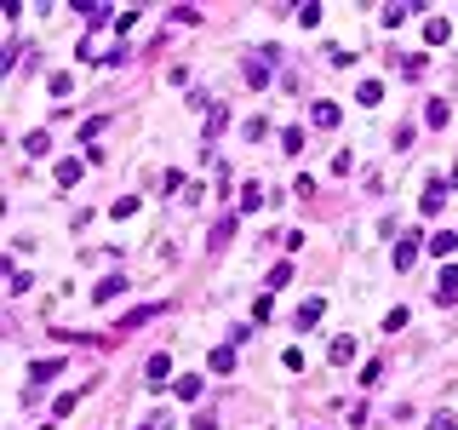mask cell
Instances as JSON below:
<instances>
[{
    "label": "cell",
    "mask_w": 458,
    "mask_h": 430,
    "mask_svg": "<svg viewBox=\"0 0 458 430\" xmlns=\"http://www.w3.org/2000/svg\"><path fill=\"white\" fill-rule=\"evenodd\" d=\"M178 396H184V402H195V396H201V379L184 373V379H178Z\"/></svg>",
    "instance_id": "44dd1931"
},
{
    "label": "cell",
    "mask_w": 458,
    "mask_h": 430,
    "mask_svg": "<svg viewBox=\"0 0 458 430\" xmlns=\"http://www.w3.org/2000/svg\"><path fill=\"white\" fill-rule=\"evenodd\" d=\"M315 126H338V104L321 98V104H315Z\"/></svg>",
    "instance_id": "d6986e66"
},
{
    "label": "cell",
    "mask_w": 458,
    "mask_h": 430,
    "mask_svg": "<svg viewBox=\"0 0 458 430\" xmlns=\"http://www.w3.org/2000/svg\"><path fill=\"white\" fill-rule=\"evenodd\" d=\"M424 121H430V126H447V121H453V109H447V98H430V109H424Z\"/></svg>",
    "instance_id": "7c38bea8"
},
{
    "label": "cell",
    "mask_w": 458,
    "mask_h": 430,
    "mask_svg": "<svg viewBox=\"0 0 458 430\" xmlns=\"http://www.w3.org/2000/svg\"><path fill=\"white\" fill-rule=\"evenodd\" d=\"M281 368L287 373H304V350H281Z\"/></svg>",
    "instance_id": "7402d4cb"
},
{
    "label": "cell",
    "mask_w": 458,
    "mask_h": 430,
    "mask_svg": "<svg viewBox=\"0 0 458 430\" xmlns=\"http://www.w3.org/2000/svg\"><path fill=\"white\" fill-rule=\"evenodd\" d=\"M29 281H35V276H29V270H6V287H12V293H23Z\"/></svg>",
    "instance_id": "cb8c5ba5"
},
{
    "label": "cell",
    "mask_w": 458,
    "mask_h": 430,
    "mask_svg": "<svg viewBox=\"0 0 458 430\" xmlns=\"http://www.w3.org/2000/svg\"><path fill=\"white\" fill-rule=\"evenodd\" d=\"M143 379H149V385H167V379H172V356H167V350H155V356H149Z\"/></svg>",
    "instance_id": "6da1fadb"
},
{
    "label": "cell",
    "mask_w": 458,
    "mask_h": 430,
    "mask_svg": "<svg viewBox=\"0 0 458 430\" xmlns=\"http://www.w3.org/2000/svg\"><path fill=\"white\" fill-rule=\"evenodd\" d=\"M326 361H333V368H350V361H355V339H333Z\"/></svg>",
    "instance_id": "8992f818"
},
{
    "label": "cell",
    "mask_w": 458,
    "mask_h": 430,
    "mask_svg": "<svg viewBox=\"0 0 458 430\" xmlns=\"http://www.w3.org/2000/svg\"><path fill=\"white\" fill-rule=\"evenodd\" d=\"M430 252H435V259H447V252H458V235H453V230H435V235H430Z\"/></svg>",
    "instance_id": "9c48e42d"
},
{
    "label": "cell",
    "mask_w": 458,
    "mask_h": 430,
    "mask_svg": "<svg viewBox=\"0 0 458 430\" xmlns=\"http://www.w3.org/2000/svg\"><path fill=\"white\" fill-rule=\"evenodd\" d=\"M195 430H218V413H201V419H195Z\"/></svg>",
    "instance_id": "83f0119b"
},
{
    "label": "cell",
    "mask_w": 458,
    "mask_h": 430,
    "mask_svg": "<svg viewBox=\"0 0 458 430\" xmlns=\"http://www.w3.org/2000/svg\"><path fill=\"white\" fill-rule=\"evenodd\" d=\"M104 126H109V121H104V115H92V121H80V132H75V138H80V143H92V138H97V132H104Z\"/></svg>",
    "instance_id": "ac0fdd59"
},
{
    "label": "cell",
    "mask_w": 458,
    "mask_h": 430,
    "mask_svg": "<svg viewBox=\"0 0 458 430\" xmlns=\"http://www.w3.org/2000/svg\"><path fill=\"white\" fill-rule=\"evenodd\" d=\"M407 12H418V0H407V6H384L378 18H384V29H396V23H407Z\"/></svg>",
    "instance_id": "8fae6325"
},
{
    "label": "cell",
    "mask_w": 458,
    "mask_h": 430,
    "mask_svg": "<svg viewBox=\"0 0 458 430\" xmlns=\"http://www.w3.org/2000/svg\"><path fill=\"white\" fill-rule=\"evenodd\" d=\"M69 86H75V75H52V81H46V92H52V98H69Z\"/></svg>",
    "instance_id": "ffe728a7"
},
{
    "label": "cell",
    "mask_w": 458,
    "mask_h": 430,
    "mask_svg": "<svg viewBox=\"0 0 458 430\" xmlns=\"http://www.w3.org/2000/svg\"><path fill=\"white\" fill-rule=\"evenodd\" d=\"M424 40H430V46H447V40H453V23H441V18H430V29H424Z\"/></svg>",
    "instance_id": "4fadbf2b"
},
{
    "label": "cell",
    "mask_w": 458,
    "mask_h": 430,
    "mask_svg": "<svg viewBox=\"0 0 458 430\" xmlns=\"http://www.w3.org/2000/svg\"><path fill=\"white\" fill-rule=\"evenodd\" d=\"M206 368H212V373H235V350H212Z\"/></svg>",
    "instance_id": "5bb4252c"
},
{
    "label": "cell",
    "mask_w": 458,
    "mask_h": 430,
    "mask_svg": "<svg viewBox=\"0 0 458 430\" xmlns=\"http://www.w3.org/2000/svg\"><path fill=\"white\" fill-rule=\"evenodd\" d=\"M281 150H287V155L304 150V126H287V132H281Z\"/></svg>",
    "instance_id": "e0dca14e"
},
{
    "label": "cell",
    "mask_w": 458,
    "mask_h": 430,
    "mask_svg": "<svg viewBox=\"0 0 458 430\" xmlns=\"http://www.w3.org/2000/svg\"><path fill=\"white\" fill-rule=\"evenodd\" d=\"M80 172H86L80 161H58V184H63V189H69V184H80Z\"/></svg>",
    "instance_id": "2e32d148"
},
{
    "label": "cell",
    "mask_w": 458,
    "mask_h": 430,
    "mask_svg": "<svg viewBox=\"0 0 458 430\" xmlns=\"http://www.w3.org/2000/svg\"><path fill=\"white\" fill-rule=\"evenodd\" d=\"M321 315H326V304H321V298H304V310L292 315V327H298V333H309V327L321 322Z\"/></svg>",
    "instance_id": "7a4b0ae2"
},
{
    "label": "cell",
    "mask_w": 458,
    "mask_h": 430,
    "mask_svg": "<svg viewBox=\"0 0 458 430\" xmlns=\"http://www.w3.org/2000/svg\"><path fill=\"white\" fill-rule=\"evenodd\" d=\"M264 201H269V195H264V184H247V189H241V206H247V213H258Z\"/></svg>",
    "instance_id": "9a60e30c"
},
{
    "label": "cell",
    "mask_w": 458,
    "mask_h": 430,
    "mask_svg": "<svg viewBox=\"0 0 458 430\" xmlns=\"http://www.w3.org/2000/svg\"><path fill=\"white\" fill-rule=\"evenodd\" d=\"M114 218H138V195H121V201H114Z\"/></svg>",
    "instance_id": "603a6c76"
},
{
    "label": "cell",
    "mask_w": 458,
    "mask_h": 430,
    "mask_svg": "<svg viewBox=\"0 0 458 430\" xmlns=\"http://www.w3.org/2000/svg\"><path fill=\"white\" fill-rule=\"evenodd\" d=\"M63 373V356H46V361H35V368H29V379H35V385H46V379H58Z\"/></svg>",
    "instance_id": "ba28073f"
},
{
    "label": "cell",
    "mask_w": 458,
    "mask_h": 430,
    "mask_svg": "<svg viewBox=\"0 0 458 430\" xmlns=\"http://www.w3.org/2000/svg\"><path fill=\"white\" fill-rule=\"evenodd\" d=\"M172 425H178V413H172V407H155V413H149V419H143L138 430H172Z\"/></svg>",
    "instance_id": "30bf717a"
},
{
    "label": "cell",
    "mask_w": 458,
    "mask_h": 430,
    "mask_svg": "<svg viewBox=\"0 0 458 430\" xmlns=\"http://www.w3.org/2000/svg\"><path fill=\"white\" fill-rule=\"evenodd\" d=\"M287 281H292V264H275L269 270V293H275V287H287Z\"/></svg>",
    "instance_id": "484cf974"
},
{
    "label": "cell",
    "mask_w": 458,
    "mask_h": 430,
    "mask_svg": "<svg viewBox=\"0 0 458 430\" xmlns=\"http://www.w3.org/2000/svg\"><path fill=\"white\" fill-rule=\"evenodd\" d=\"M23 143H29V155H46V150H52V138H46V132H29Z\"/></svg>",
    "instance_id": "d4e9b609"
},
{
    "label": "cell",
    "mask_w": 458,
    "mask_h": 430,
    "mask_svg": "<svg viewBox=\"0 0 458 430\" xmlns=\"http://www.w3.org/2000/svg\"><path fill=\"white\" fill-rule=\"evenodd\" d=\"M418 264V235H401L396 241V270H413Z\"/></svg>",
    "instance_id": "277c9868"
},
{
    "label": "cell",
    "mask_w": 458,
    "mask_h": 430,
    "mask_svg": "<svg viewBox=\"0 0 458 430\" xmlns=\"http://www.w3.org/2000/svg\"><path fill=\"white\" fill-rule=\"evenodd\" d=\"M435 298H441V304H453V298H458V264H447V270H441V281H435Z\"/></svg>",
    "instance_id": "3957f363"
},
{
    "label": "cell",
    "mask_w": 458,
    "mask_h": 430,
    "mask_svg": "<svg viewBox=\"0 0 458 430\" xmlns=\"http://www.w3.org/2000/svg\"><path fill=\"white\" fill-rule=\"evenodd\" d=\"M121 293H126V276H109V281H97L92 304H109V298H121Z\"/></svg>",
    "instance_id": "5b68a950"
},
{
    "label": "cell",
    "mask_w": 458,
    "mask_h": 430,
    "mask_svg": "<svg viewBox=\"0 0 458 430\" xmlns=\"http://www.w3.org/2000/svg\"><path fill=\"white\" fill-rule=\"evenodd\" d=\"M435 430H458V413H435Z\"/></svg>",
    "instance_id": "4316f807"
},
{
    "label": "cell",
    "mask_w": 458,
    "mask_h": 430,
    "mask_svg": "<svg viewBox=\"0 0 458 430\" xmlns=\"http://www.w3.org/2000/svg\"><path fill=\"white\" fill-rule=\"evenodd\" d=\"M355 98H361V109H378L384 104V86L378 81H355Z\"/></svg>",
    "instance_id": "52a82bcc"
}]
</instances>
